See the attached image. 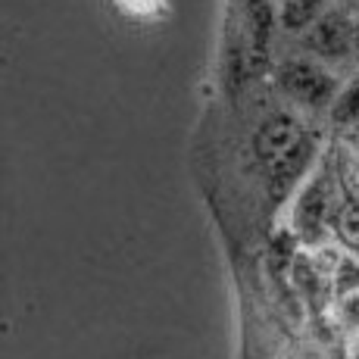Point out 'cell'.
I'll use <instances>...</instances> for the list:
<instances>
[{"mask_svg":"<svg viewBox=\"0 0 359 359\" xmlns=\"http://www.w3.org/2000/svg\"><path fill=\"white\" fill-rule=\"evenodd\" d=\"M325 210H328V197H325V188L322 182H313L306 191H303L300 203H297V225L303 229L306 238H316L322 231V219H325Z\"/></svg>","mask_w":359,"mask_h":359,"instance_id":"cell-4","label":"cell"},{"mask_svg":"<svg viewBox=\"0 0 359 359\" xmlns=\"http://www.w3.org/2000/svg\"><path fill=\"white\" fill-rule=\"evenodd\" d=\"M325 0H281V10H278V19L287 32H303L306 34L325 16Z\"/></svg>","mask_w":359,"mask_h":359,"instance_id":"cell-5","label":"cell"},{"mask_svg":"<svg viewBox=\"0 0 359 359\" xmlns=\"http://www.w3.org/2000/svg\"><path fill=\"white\" fill-rule=\"evenodd\" d=\"M303 141H306V131L300 128V122L287 113H275L257 131V154L259 160H266V165H272L294 154Z\"/></svg>","mask_w":359,"mask_h":359,"instance_id":"cell-3","label":"cell"},{"mask_svg":"<svg viewBox=\"0 0 359 359\" xmlns=\"http://www.w3.org/2000/svg\"><path fill=\"white\" fill-rule=\"evenodd\" d=\"M334 234L347 250L359 253V197L344 194V200L334 206Z\"/></svg>","mask_w":359,"mask_h":359,"instance_id":"cell-6","label":"cell"},{"mask_svg":"<svg viewBox=\"0 0 359 359\" xmlns=\"http://www.w3.org/2000/svg\"><path fill=\"white\" fill-rule=\"evenodd\" d=\"M337 4H341V6H350V10H356L359 0H337Z\"/></svg>","mask_w":359,"mask_h":359,"instance_id":"cell-9","label":"cell"},{"mask_svg":"<svg viewBox=\"0 0 359 359\" xmlns=\"http://www.w3.org/2000/svg\"><path fill=\"white\" fill-rule=\"evenodd\" d=\"M331 119H334V126H359V79L350 81L337 94L334 107H331Z\"/></svg>","mask_w":359,"mask_h":359,"instance_id":"cell-7","label":"cell"},{"mask_svg":"<svg viewBox=\"0 0 359 359\" xmlns=\"http://www.w3.org/2000/svg\"><path fill=\"white\" fill-rule=\"evenodd\" d=\"M275 85L291 103L306 109H331L341 94L334 72L316 60H285L275 72Z\"/></svg>","mask_w":359,"mask_h":359,"instance_id":"cell-1","label":"cell"},{"mask_svg":"<svg viewBox=\"0 0 359 359\" xmlns=\"http://www.w3.org/2000/svg\"><path fill=\"white\" fill-rule=\"evenodd\" d=\"M303 47L322 66L356 60V22L344 10H328L313 29L303 34Z\"/></svg>","mask_w":359,"mask_h":359,"instance_id":"cell-2","label":"cell"},{"mask_svg":"<svg viewBox=\"0 0 359 359\" xmlns=\"http://www.w3.org/2000/svg\"><path fill=\"white\" fill-rule=\"evenodd\" d=\"M128 16H141V19H150V16H163L165 10V0H116Z\"/></svg>","mask_w":359,"mask_h":359,"instance_id":"cell-8","label":"cell"},{"mask_svg":"<svg viewBox=\"0 0 359 359\" xmlns=\"http://www.w3.org/2000/svg\"><path fill=\"white\" fill-rule=\"evenodd\" d=\"M356 63H359V19H356Z\"/></svg>","mask_w":359,"mask_h":359,"instance_id":"cell-10","label":"cell"}]
</instances>
